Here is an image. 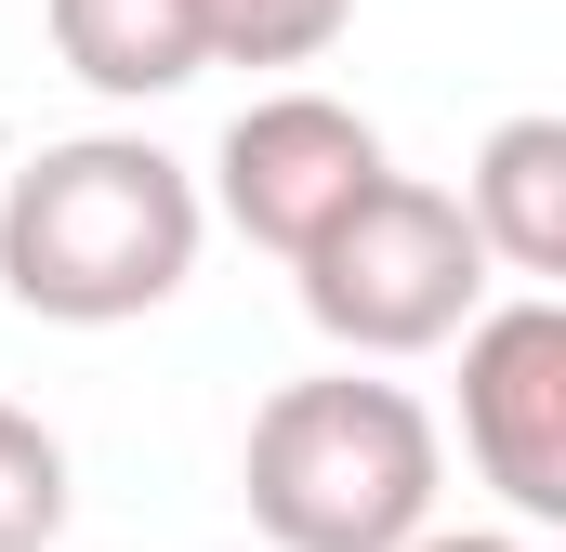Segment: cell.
Instances as JSON below:
<instances>
[{
  "mask_svg": "<svg viewBox=\"0 0 566 552\" xmlns=\"http://www.w3.org/2000/svg\"><path fill=\"white\" fill-rule=\"evenodd\" d=\"M211 237V198L145 132H66L0 184V289L53 329H133L158 316Z\"/></svg>",
  "mask_w": 566,
  "mask_h": 552,
  "instance_id": "cell-1",
  "label": "cell"
},
{
  "mask_svg": "<svg viewBox=\"0 0 566 552\" xmlns=\"http://www.w3.org/2000/svg\"><path fill=\"white\" fill-rule=\"evenodd\" d=\"M434 487H448L434 408L409 382H369V369L277 382L251 408V447H238V500L277 552H409L434 527Z\"/></svg>",
  "mask_w": 566,
  "mask_h": 552,
  "instance_id": "cell-2",
  "label": "cell"
},
{
  "mask_svg": "<svg viewBox=\"0 0 566 552\" xmlns=\"http://www.w3.org/2000/svg\"><path fill=\"white\" fill-rule=\"evenodd\" d=\"M290 276H303V316L356 355V369H396V355H434L474 302H488V237H474V211L448 198V184H422V171H369L303 251H290Z\"/></svg>",
  "mask_w": 566,
  "mask_h": 552,
  "instance_id": "cell-3",
  "label": "cell"
},
{
  "mask_svg": "<svg viewBox=\"0 0 566 552\" xmlns=\"http://www.w3.org/2000/svg\"><path fill=\"white\" fill-rule=\"evenodd\" d=\"M461 460L501 487L514 527H566V302L514 289L461 329Z\"/></svg>",
  "mask_w": 566,
  "mask_h": 552,
  "instance_id": "cell-4",
  "label": "cell"
},
{
  "mask_svg": "<svg viewBox=\"0 0 566 552\" xmlns=\"http://www.w3.org/2000/svg\"><path fill=\"white\" fill-rule=\"evenodd\" d=\"M382 171V132L343 106V93H303V79H277V93H251L238 119H224V145H211V211L251 237V251H303L356 184Z\"/></svg>",
  "mask_w": 566,
  "mask_h": 552,
  "instance_id": "cell-5",
  "label": "cell"
},
{
  "mask_svg": "<svg viewBox=\"0 0 566 552\" xmlns=\"http://www.w3.org/2000/svg\"><path fill=\"white\" fill-rule=\"evenodd\" d=\"M461 211H474V237H488V264H514L527 289H554L566 276V119H501V132L474 145V171H461Z\"/></svg>",
  "mask_w": 566,
  "mask_h": 552,
  "instance_id": "cell-6",
  "label": "cell"
},
{
  "mask_svg": "<svg viewBox=\"0 0 566 552\" xmlns=\"http://www.w3.org/2000/svg\"><path fill=\"white\" fill-rule=\"evenodd\" d=\"M40 13H53L66 79H93L106 106H158V93H185V79L211 66L198 0H40Z\"/></svg>",
  "mask_w": 566,
  "mask_h": 552,
  "instance_id": "cell-7",
  "label": "cell"
},
{
  "mask_svg": "<svg viewBox=\"0 0 566 552\" xmlns=\"http://www.w3.org/2000/svg\"><path fill=\"white\" fill-rule=\"evenodd\" d=\"M66 513H80V487H66V434L0 395V552H53Z\"/></svg>",
  "mask_w": 566,
  "mask_h": 552,
  "instance_id": "cell-8",
  "label": "cell"
},
{
  "mask_svg": "<svg viewBox=\"0 0 566 552\" xmlns=\"http://www.w3.org/2000/svg\"><path fill=\"white\" fill-rule=\"evenodd\" d=\"M356 26V0H198L211 66H316Z\"/></svg>",
  "mask_w": 566,
  "mask_h": 552,
  "instance_id": "cell-9",
  "label": "cell"
},
{
  "mask_svg": "<svg viewBox=\"0 0 566 552\" xmlns=\"http://www.w3.org/2000/svg\"><path fill=\"white\" fill-rule=\"evenodd\" d=\"M409 552H541V540H527V527H422Z\"/></svg>",
  "mask_w": 566,
  "mask_h": 552,
  "instance_id": "cell-10",
  "label": "cell"
}]
</instances>
